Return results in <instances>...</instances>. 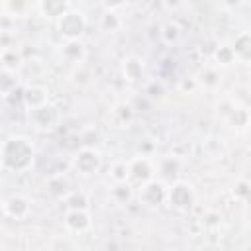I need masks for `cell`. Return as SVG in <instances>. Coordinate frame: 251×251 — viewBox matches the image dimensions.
Listing matches in <instances>:
<instances>
[{"label": "cell", "instance_id": "4", "mask_svg": "<svg viewBox=\"0 0 251 251\" xmlns=\"http://www.w3.org/2000/svg\"><path fill=\"white\" fill-rule=\"evenodd\" d=\"M73 165H75V169H76L80 175H92V173H96L98 167H100V155H98L96 151H92V149H84V151H80V153L75 157Z\"/></svg>", "mask_w": 251, "mask_h": 251}, {"label": "cell", "instance_id": "2", "mask_svg": "<svg viewBox=\"0 0 251 251\" xmlns=\"http://www.w3.org/2000/svg\"><path fill=\"white\" fill-rule=\"evenodd\" d=\"M57 27H59V33L65 37V39H78L84 29H86V20L80 12H65L59 20H57Z\"/></svg>", "mask_w": 251, "mask_h": 251}, {"label": "cell", "instance_id": "8", "mask_svg": "<svg viewBox=\"0 0 251 251\" xmlns=\"http://www.w3.org/2000/svg\"><path fill=\"white\" fill-rule=\"evenodd\" d=\"M18 86V78L10 69H2L0 71V94H10L14 88Z\"/></svg>", "mask_w": 251, "mask_h": 251}, {"label": "cell", "instance_id": "6", "mask_svg": "<svg viewBox=\"0 0 251 251\" xmlns=\"http://www.w3.org/2000/svg\"><path fill=\"white\" fill-rule=\"evenodd\" d=\"M39 10L45 18H53L59 20L67 10H69V2L67 0H41Z\"/></svg>", "mask_w": 251, "mask_h": 251}, {"label": "cell", "instance_id": "10", "mask_svg": "<svg viewBox=\"0 0 251 251\" xmlns=\"http://www.w3.org/2000/svg\"><path fill=\"white\" fill-rule=\"evenodd\" d=\"M112 178H114V182H126L129 178V163L118 161L112 167Z\"/></svg>", "mask_w": 251, "mask_h": 251}, {"label": "cell", "instance_id": "11", "mask_svg": "<svg viewBox=\"0 0 251 251\" xmlns=\"http://www.w3.org/2000/svg\"><path fill=\"white\" fill-rule=\"evenodd\" d=\"M163 4H165L167 10H176V8L182 6V0H163Z\"/></svg>", "mask_w": 251, "mask_h": 251}, {"label": "cell", "instance_id": "13", "mask_svg": "<svg viewBox=\"0 0 251 251\" xmlns=\"http://www.w3.org/2000/svg\"><path fill=\"white\" fill-rule=\"evenodd\" d=\"M2 53H4V49H2V45H0V61H2Z\"/></svg>", "mask_w": 251, "mask_h": 251}, {"label": "cell", "instance_id": "7", "mask_svg": "<svg viewBox=\"0 0 251 251\" xmlns=\"http://www.w3.org/2000/svg\"><path fill=\"white\" fill-rule=\"evenodd\" d=\"M124 75L127 80H139L143 75V61L137 57H129L124 61Z\"/></svg>", "mask_w": 251, "mask_h": 251}, {"label": "cell", "instance_id": "9", "mask_svg": "<svg viewBox=\"0 0 251 251\" xmlns=\"http://www.w3.org/2000/svg\"><path fill=\"white\" fill-rule=\"evenodd\" d=\"M29 8H31L29 0H4V10H8L14 18L16 16H24Z\"/></svg>", "mask_w": 251, "mask_h": 251}, {"label": "cell", "instance_id": "12", "mask_svg": "<svg viewBox=\"0 0 251 251\" xmlns=\"http://www.w3.org/2000/svg\"><path fill=\"white\" fill-rule=\"evenodd\" d=\"M104 2H106V6H108V8H112V10H114V8L124 6V2H126V0H104Z\"/></svg>", "mask_w": 251, "mask_h": 251}, {"label": "cell", "instance_id": "14", "mask_svg": "<svg viewBox=\"0 0 251 251\" xmlns=\"http://www.w3.org/2000/svg\"><path fill=\"white\" fill-rule=\"evenodd\" d=\"M0 8H4V0H0Z\"/></svg>", "mask_w": 251, "mask_h": 251}, {"label": "cell", "instance_id": "5", "mask_svg": "<svg viewBox=\"0 0 251 251\" xmlns=\"http://www.w3.org/2000/svg\"><path fill=\"white\" fill-rule=\"evenodd\" d=\"M65 224L73 231H82V229H86L90 226V218L82 208H71V212L67 214Z\"/></svg>", "mask_w": 251, "mask_h": 251}, {"label": "cell", "instance_id": "3", "mask_svg": "<svg viewBox=\"0 0 251 251\" xmlns=\"http://www.w3.org/2000/svg\"><path fill=\"white\" fill-rule=\"evenodd\" d=\"M167 198H169L171 206H175V208H178V210H184V208H188V206L192 204L194 194H192V188H190L188 184L176 182V184H173V186L167 190Z\"/></svg>", "mask_w": 251, "mask_h": 251}, {"label": "cell", "instance_id": "1", "mask_svg": "<svg viewBox=\"0 0 251 251\" xmlns=\"http://www.w3.org/2000/svg\"><path fill=\"white\" fill-rule=\"evenodd\" d=\"M31 159H33V147L24 137H10L0 147V163L6 169L22 171L31 165Z\"/></svg>", "mask_w": 251, "mask_h": 251}]
</instances>
